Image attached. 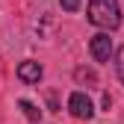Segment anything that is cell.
Segmentation results:
<instances>
[{"mask_svg":"<svg viewBox=\"0 0 124 124\" xmlns=\"http://www.w3.org/2000/svg\"><path fill=\"white\" fill-rule=\"evenodd\" d=\"M18 77H21L24 83H39V80H41V65L33 62V59H27V62L18 65Z\"/></svg>","mask_w":124,"mask_h":124,"instance_id":"cell-4","label":"cell"},{"mask_svg":"<svg viewBox=\"0 0 124 124\" xmlns=\"http://www.w3.org/2000/svg\"><path fill=\"white\" fill-rule=\"evenodd\" d=\"M62 9L65 12H77L80 9V0H62Z\"/></svg>","mask_w":124,"mask_h":124,"instance_id":"cell-7","label":"cell"},{"mask_svg":"<svg viewBox=\"0 0 124 124\" xmlns=\"http://www.w3.org/2000/svg\"><path fill=\"white\" fill-rule=\"evenodd\" d=\"M89 50H92V56H95V62H106V59H109V53H112V39L106 36V33L92 36Z\"/></svg>","mask_w":124,"mask_h":124,"instance_id":"cell-3","label":"cell"},{"mask_svg":"<svg viewBox=\"0 0 124 124\" xmlns=\"http://www.w3.org/2000/svg\"><path fill=\"white\" fill-rule=\"evenodd\" d=\"M115 71H118L121 83H124V47H118V53H115Z\"/></svg>","mask_w":124,"mask_h":124,"instance_id":"cell-6","label":"cell"},{"mask_svg":"<svg viewBox=\"0 0 124 124\" xmlns=\"http://www.w3.org/2000/svg\"><path fill=\"white\" fill-rule=\"evenodd\" d=\"M68 109L74 118H80V121H89L92 115H95V106H92V101L83 95V92H74V95L68 98Z\"/></svg>","mask_w":124,"mask_h":124,"instance_id":"cell-2","label":"cell"},{"mask_svg":"<svg viewBox=\"0 0 124 124\" xmlns=\"http://www.w3.org/2000/svg\"><path fill=\"white\" fill-rule=\"evenodd\" d=\"M18 106H21V109H24V115H27L30 121H39V118H41V109H39V106H36V103H30V101H21Z\"/></svg>","mask_w":124,"mask_h":124,"instance_id":"cell-5","label":"cell"},{"mask_svg":"<svg viewBox=\"0 0 124 124\" xmlns=\"http://www.w3.org/2000/svg\"><path fill=\"white\" fill-rule=\"evenodd\" d=\"M89 21L101 30H115L121 24L118 0H92L89 3Z\"/></svg>","mask_w":124,"mask_h":124,"instance_id":"cell-1","label":"cell"}]
</instances>
